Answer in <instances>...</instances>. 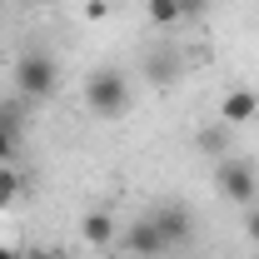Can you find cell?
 <instances>
[{
	"mask_svg": "<svg viewBox=\"0 0 259 259\" xmlns=\"http://www.w3.org/2000/svg\"><path fill=\"white\" fill-rule=\"evenodd\" d=\"M85 105H90V115H105V120L125 115L130 110V80L120 70H95L85 80Z\"/></svg>",
	"mask_w": 259,
	"mask_h": 259,
	"instance_id": "obj_1",
	"label": "cell"
},
{
	"mask_svg": "<svg viewBox=\"0 0 259 259\" xmlns=\"http://www.w3.org/2000/svg\"><path fill=\"white\" fill-rule=\"evenodd\" d=\"M55 85H60V70H55L50 55H20V65H15V90L25 100L55 95Z\"/></svg>",
	"mask_w": 259,
	"mask_h": 259,
	"instance_id": "obj_2",
	"label": "cell"
},
{
	"mask_svg": "<svg viewBox=\"0 0 259 259\" xmlns=\"http://www.w3.org/2000/svg\"><path fill=\"white\" fill-rule=\"evenodd\" d=\"M214 180H220V194L234 199V204H244V209L259 199V180H254V169H249L244 160H225L220 169H214Z\"/></svg>",
	"mask_w": 259,
	"mask_h": 259,
	"instance_id": "obj_3",
	"label": "cell"
},
{
	"mask_svg": "<svg viewBox=\"0 0 259 259\" xmlns=\"http://www.w3.org/2000/svg\"><path fill=\"white\" fill-rule=\"evenodd\" d=\"M150 220H155V229L164 234V244H169V249H175V244H190L194 220H190V209H185V204H160Z\"/></svg>",
	"mask_w": 259,
	"mask_h": 259,
	"instance_id": "obj_4",
	"label": "cell"
},
{
	"mask_svg": "<svg viewBox=\"0 0 259 259\" xmlns=\"http://www.w3.org/2000/svg\"><path fill=\"white\" fill-rule=\"evenodd\" d=\"M120 239H125V254H140V259H160L164 249H169V244H164V234L155 229V220H135Z\"/></svg>",
	"mask_w": 259,
	"mask_h": 259,
	"instance_id": "obj_5",
	"label": "cell"
},
{
	"mask_svg": "<svg viewBox=\"0 0 259 259\" xmlns=\"http://www.w3.org/2000/svg\"><path fill=\"white\" fill-rule=\"evenodd\" d=\"M254 115H259V95L249 90V85L225 90V100H220V125H249Z\"/></svg>",
	"mask_w": 259,
	"mask_h": 259,
	"instance_id": "obj_6",
	"label": "cell"
},
{
	"mask_svg": "<svg viewBox=\"0 0 259 259\" xmlns=\"http://www.w3.org/2000/svg\"><path fill=\"white\" fill-rule=\"evenodd\" d=\"M80 234H85L90 249H110L120 229H115V220H110V209H90V214L80 220Z\"/></svg>",
	"mask_w": 259,
	"mask_h": 259,
	"instance_id": "obj_7",
	"label": "cell"
},
{
	"mask_svg": "<svg viewBox=\"0 0 259 259\" xmlns=\"http://www.w3.org/2000/svg\"><path fill=\"white\" fill-rule=\"evenodd\" d=\"M145 15H150V25H180V20H185V10H180V0H150V5H145Z\"/></svg>",
	"mask_w": 259,
	"mask_h": 259,
	"instance_id": "obj_8",
	"label": "cell"
},
{
	"mask_svg": "<svg viewBox=\"0 0 259 259\" xmlns=\"http://www.w3.org/2000/svg\"><path fill=\"white\" fill-rule=\"evenodd\" d=\"M20 190H25V185H20V169H15V164H0V209H10V204L20 199Z\"/></svg>",
	"mask_w": 259,
	"mask_h": 259,
	"instance_id": "obj_9",
	"label": "cell"
},
{
	"mask_svg": "<svg viewBox=\"0 0 259 259\" xmlns=\"http://www.w3.org/2000/svg\"><path fill=\"white\" fill-rule=\"evenodd\" d=\"M0 164H15V130L0 120Z\"/></svg>",
	"mask_w": 259,
	"mask_h": 259,
	"instance_id": "obj_10",
	"label": "cell"
},
{
	"mask_svg": "<svg viewBox=\"0 0 259 259\" xmlns=\"http://www.w3.org/2000/svg\"><path fill=\"white\" fill-rule=\"evenodd\" d=\"M110 15V0H85V20H105Z\"/></svg>",
	"mask_w": 259,
	"mask_h": 259,
	"instance_id": "obj_11",
	"label": "cell"
},
{
	"mask_svg": "<svg viewBox=\"0 0 259 259\" xmlns=\"http://www.w3.org/2000/svg\"><path fill=\"white\" fill-rule=\"evenodd\" d=\"M244 234L259 244V204H249V214H244Z\"/></svg>",
	"mask_w": 259,
	"mask_h": 259,
	"instance_id": "obj_12",
	"label": "cell"
},
{
	"mask_svg": "<svg viewBox=\"0 0 259 259\" xmlns=\"http://www.w3.org/2000/svg\"><path fill=\"white\" fill-rule=\"evenodd\" d=\"M220 145H225L220 130H204V135H199V150H220Z\"/></svg>",
	"mask_w": 259,
	"mask_h": 259,
	"instance_id": "obj_13",
	"label": "cell"
},
{
	"mask_svg": "<svg viewBox=\"0 0 259 259\" xmlns=\"http://www.w3.org/2000/svg\"><path fill=\"white\" fill-rule=\"evenodd\" d=\"M204 5H209V0H180V10H185V20H190V15H204Z\"/></svg>",
	"mask_w": 259,
	"mask_h": 259,
	"instance_id": "obj_14",
	"label": "cell"
},
{
	"mask_svg": "<svg viewBox=\"0 0 259 259\" xmlns=\"http://www.w3.org/2000/svg\"><path fill=\"white\" fill-rule=\"evenodd\" d=\"M20 259H60V254H55V249H40V244H35V249H20Z\"/></svg>",
	"mask_w": 259,
	"mask_h": 259,
	"instance_id": "obj_15",
	"label": "cell"
},
{
	"mask_svg": "<svg viewBox=\"0 0 259 259\" xmlns=\"http://www.w3.org/2000/svg\"><path fill=\"white\" fill-rule=\"evenodd\" d=\"M0 259H20V249H10V244H0Z\"/></svg>",
	"mask_w": 259,
	"mask_h": 259,
	"instance_id": "obj_16",
	"label": "cell"
},
{
	"mask_svg": "<svg viewBox=\"0 0 259 259\" xmlns=\"http://www.w3.org/2000/svg\"><path fill=\"white\" fill-rule=\"evenodd\" d=\"M35 5H60V0H35Z\"/></svg>",
	"mask_w": 259,
	"mask_h": 259,
	"instance_id": "obj_17",
	"label": "cell"
},
{
	"mask_svg": "<svg viewBox=\"0 0 259 259\" xmlns=\"http://www.w3.org/2000/svg\"><path fill=\"white\" fill-rule=\"evenodd\" d=\"M120 259H140V254H120Z\"/></svg>",
	"mask_w": 259,
	"mask_h": 259,
	"instance_id": "obj_18",
	"label": "cell"
}]
</instances>
